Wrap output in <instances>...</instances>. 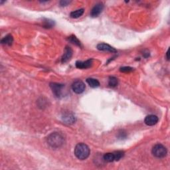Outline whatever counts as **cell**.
I'll use <instances>...</instances> for the list:
<instances>
[{"label": "cell", "instance_id": "5bb4252c", "mask_svg": "<svg viewBox=\"0 0 170 170\" xmlns=\"http://www.w3.org/2000/svg\"><path fill=\"white\" fill-rule=\"evenodd\" d=\"M83 13L84 9H80V10L72 11V12L71 13V14H70V16L72 18H74V19H76V18H78L81 16H82Z\"/></svg>", "mask_w": 170, "mask_h": 170}, {"label": "cell", "instance_id": "30bf717a", "mask_svg": "<svg viewBox=\"0 0 170 170\" xmlns=\"http://www.w3.org/2000/svg\"><path fill=\"white\" fill-rule=\"evenodd\" d=\"M92 60L89 59L86 61H77L76 63V67L78 69H88L92 66Z\"/></svg>", "mask_w": 170, "mask_h": 170}, {"label": "cell", "instance_id": "9c48e42d", "mask_svg": "<svg viewBox=\"0 0 170 170\" xmlns=\"http://www.w3.org/2000/svg\"><path fill=\"white\" fill-rule=\"evenodd\" d=\"M97 49L99 51L110 52V53H116V49H115L114 47H111L110 45L106 43H100L97 45Z\"/></svg>", "mask_w": 170, "mask_h": 170}, {"label": "cell", "instance_id": "d6986e66", "mask_svg": "<svg viewBox=\"0 0 170 170\" xmlns=\"http://www.w3.org/2000/svg\"><path fill=\"white\" fill-rule=\"evenodd\" d=\"M43 25L44 28H53L54 26V21H51L49 19H45V21H43Z\"/></svg>", "mask_w": 170, "mask_h": 170}, {"label": "cell", "instance_id": "ac0fdd59", "mask_svg": "<svg viewBox=\"0 0 170 170\" xmlns=\"http://www.w3.org/2000/svg\"><path fill=\"white\" fill-rule=\"evenodd\" d=\"M114 155L115 161H119L121 158H123V156L124 155V152L122 151H117L114 152Z\"/></svg>", "mask_w": 170, "mask_h": 170}, {"label": "cell", "instance_id": "8fae6325", "mask_svg": "<svg viewBox=\"0 0 170 170\" xmlns=\"http://www.w3.org/2000/svg\"><path fill=\"white\" fill-rule=\"evenodd\" d=\"M63 121L65 122V123L68 124H72L75 122L76 121V118L74 116V115H72V114H65L63 116Z\"/></svg>", "mask_w": 170, "mask_h": 170}, {"label": "cell", "instance_id": "2e32d148", "mask_svg": "<svg viewBox=\"0 0 170 170\" xmlns=\"http://www.w3.org/2000/svg\"><path fill=\"white\" fill-rule=\"evenodd\" d=\"M118 79L116 78V77H110L109 81H108V85H109L110 87H116L118 85Z\"/></svg>", "mask_w": 170, "mask_h": 170}, {"label": "cell", "instance_id": "277c9868", "mask_svg": "<svg viewBox=\"0 0 170 170\" xmlns=\"http://www.w3.org/2000/svg\"><path fill=\"white\" fill-rule=\"evenodd\" d=\"M50 87H51L53 93L57 97V98H61L62 96L63 88H64V85H61V84L52 83L50 84Z\"/></svg>", "mask_w": 170, "mask_h": 170}, {"label": "cell", "instance_id": "8992f818", "mask_svg": "<svg viewBox=\"0 0 170 170\" xmlns=\"http://www.w3.org/2000/svg\"><path fill=\"white\" fill-rule=\"evenodd\" d=\"M104 9V5L103 3H98L94 6L90 11V16L92 17H98L100 14Z\"/></svg>", "mask_w": 170, "mask_h": 170}, {"label": "cell", "instance_id": "ffe728a7", "mask_svg": "<svg viewBox=\"0 0 170 170\" xmlns=\"http://www.w3.org/2000/svg\"><path fill=\"white\" fill-rule=\"evenodd\" d=\"M133 70H134V69L132 67H124L120 68V71L122 72H132Z\"/></svg>", "mask_w": 170, "mask_h": 170}, {"label": "cell", "instance_id": "3957f363", "mask_svg": "<svg viewBox=\"0 0 170 170\" xmlns=\"http://www.w3.org/2000/svg\"><path fill=\"white\" fill-rule=\"evenodd\" d=\"M151 152L155 157L158 158H163L166 156L167 150L164 145L158 144L153 147Z\"/></svg>", "mask_w": 170, "mask_h": 170}, {"label": "cell", "instance_id": "ba28073f", "mask_svg": "<svg viewBox=\"0 0 170 170\" xmlns=\"http://www.w3.org/2000/svg\"><path fill=\"white\" fill-rule=\"evenodd\" d=\"M72 55V50L71 49V47H66V48L65 49L64 54L61 59V62L63 63H65L71 59V56Z\"/></svg>", "mask_w": 170, "mask_h": 170}, {"label": "cell", "instance_id": "4fadbf2b", "mask_svg": "<svg viewBox=\"0 0 170 170\" xmlns=\"http://www.w3.org/2000/svg\"><path fill=\"white\" fill-rule=\"evenodd\" d=\"M13 41V38L12 37V35H8L2 39L1 41V43L2 44H4V45H11V44H12Z\"/></svg>", "mask_w": 170, "mask_h": 170}, {"label": "cell", "instance_id": "7402d4cb", "mask_svg": "<svg viewBox=\"0 0 170 170\" xmlns=\"http://www.w3.org/2000/svg\"><path fill=\"white\" fill-rule=\"evenodd\" d=\"M169 50L168 49L167 50V53H166V56H167V59L169 61Z\"/></svg>", "mask_w": 170, "mask_h": 170}, {"label": "cell", "instance_id": "44dd1931", "mask_svg": "<svg viewBox=\"0 0 170 170\" xmlns=\"http://www.w3.org/2000/svg\"><path fill=\"white\" fill-rule=\"evenodd\" d=\"M70 3H71V1H60V4L61 6H67L68 4H69Z\"/></svg>", "mask_w": 170, "mask_h": 170}, {"label": "cell", "instance_id": "7c38bea8", "mask_svg": "<svg viewBox=\"0 0 170 170\" xmlns=\"http://www.w3.org/2000/svg\"><path fill=\"white\" fill-rule=\"evenodd\" d=\"M87 83L88 84V85L92 88H97L100 86L99 81L95 78H87Z\"/></svg>", "mask_w": 170, "mask_h": 170}, {"label": "cell", "instance_id": "5b68a950", "mask_svg": "<svg viewBox=\"0 0 170 170\" xmlns=\"http://www.w3.org/2000/svg\"><path fill=\"white\" fill-rule=\"evenodd\" d=\"M72 90H73L76 94H81L85 91V85L83 81H76L72 84Z\"/></svg>", "mask_w": 170, "mask_h": 170}, {"label": "cell", "instance_id": "9a60e30c", "mask_svg": "<svg viewBox=\"0 0 170 170\" xmlns=\"http://www.w3.org/2000/svg\"><path fill=\"white\" fill-rule=\"evenodd\" d=\"M103 159L106 162H112L115 161L114 153H106L103 156Z\"/></svg>", "mask_w": 170, "mask_h": 170}, {"label": "cell", "instance_id": "e0dca14e", "mask_svg": "<svg viewBox=\"0 0 170 170\" xmlns=\"http://www.w3.org/2000/svg\"><path fill=\"white\" fill-rule=\"evenodd\" d=\"M68 40H69L71 43H72V44H74V45H77V46H79V47L81 46V42L79 41V40L74 35L70 36V37L68 38Z\"/></svg>", "mask_w": 170, "mask_h": 170}, {"label": "cell", "instance_id": "52a82bcc", "mask_svg": "<svg viewBox=\"0 0 170 170\" xmlns=\"http://www.w3.org/2000/svg\"><path fill=\"white\" fill-rule=\"evenodd\" d=\"M158 120H159V119H158V117L157 116L150 114L147 116L145 118L144 122L145 124L148 126H153L158 123Z\"/></svg>", "mask_w": 170, "mask_h": 170}, {"label": "cell", "instance_id": "7a4b0ae2", "mask_svg": "<svg viewBox=\"0 0 170 170\" xmlns=\"http://www.w3.org/2000/svg\"><path fill=\"white\" fill-rule=\"evenodd\" d=\"M47 141L50 146L53 148H58L64 144L65 140L59 133L54 132L50 134L47 138Z\"/></svg>", "mask_w": 170, "mask_h": 170}, {"label": "cell", "instance_id": "6da1fadb", "mask_svg": "<svg viewBox=\"0 0 170 170\" xmlns=\"http://www.w3.org/2000/svg\"><path fill=\"white\" fill-rule=\"evenodd\" d=\"M74 153L78 160H85L90 155V149L87 145L83 143H80L75 146Z\"/></svg>", "mask_w": 170, "mask_h": 170}]
</instances>
